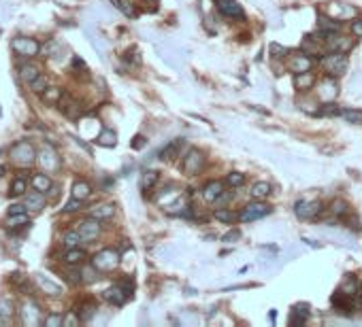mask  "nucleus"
<instances>
[{
	"label": "nucleus",
	"instance_id": "1",
	"mask_svg": "<svg viewBox=\"0 0 362 327\" xmlns=\"http://www.w3.org/2000/svg\"><path fill=\"white\" fill-rule=\"evenodd\" d=\"M36 160H39V153L34 151L32 142L19 140V142H15L13 147H11V162L17 164L19 168H28V166H32Z\"/></svg>",
	"mask_w": 362,
	"mask_h": 327
},
{
	"label": "nucleus",
	"instance_id": "2",
	"mask_svg": "<svg viewBox=\"0 0 362 327\" xmlns=\"http://www.w3.org/2000/svg\"><path fill=\"white\" fill-rule=\"evenodd\" d=\"M320 64L326 70L328 77H341L347 70V53H339V51H330V55H322Z\"/></svg>",
	"mask_w": 362,
	"mask_h": 327
},
{
	"label": "nucleus",
	"instance_id": "3",
	"mask_svg": "<svg viewBox=\"0 0 362 327\" xmlns=\"http://www.w3.org/2000/svg\"><path fill=\"white\" fill-rule=\"evenodd\" d=\"M92 265L98 272H111L119 265V251L115 249H102L92 257Z\"/></svg>",
	"mask_w": 362,
	"mask_h": 327
},
{
	"label": "nucleus",
	"instance_id": "4",
	"mask_svg": "<svg viewBox=\"0 0 362 327\" xmlns=\"http://www.w3.org/2000/svg\"><path fill=\"white\" fill-rule=\"evenodd\" d=\"M324 211V204L320 200H298L294 204V215L303 221H313L318 219Z\"/></svg>",
	"mask_w": 362,
	"mask_h": 327
},
{
	"label": "nucleus",
	"instance_id": "5",
	"mask_svg": "<svg viewBox=\"0 0 362 327\" xmlns=\"http://www.w3.org/2000/svg\"><path fill=\"white\" fill-rule=\"evenodd\" d=\"M273 209L269 206V204H264V200H253L251 204H247V206L243 209V213H239V221H256V219H262V217L271 215Z\"/></svg>",
	"mask_w": 362,
	"mask_h": 327
},
{
	"label": "nucleus",
	"instance_id": "6",
	"mask_svg": "<svg viewBox=\"0 0 362 327\" xmlns=\"http://www.w3.org/2000/svg\"><path fill=\"white\" fill-rule=\"evenodd\" d=\"M286 66H288L290 72H294V75H298V72H309L311 66H313V55H309V53H305V51L288 53Z\"/></svg>",
	"mask_w": 362,
	"mask_h": 327
},
{
	"label": "nucleus",
	"instance_id": "7",
	"mask_svg": "<svg viewBox=\"0 0 362 327\" xmlns=\"http://www.w3.org/2000/svg\"><path fill=\"white\" fill-rule=\"evenodd\" d=\"M11 49H13L17 55H23V57H34L39 55V51L43 49L39 41L34 39H26V36H17V39L11 41Z\"/></svg>",
	"mask_w": 362,
	"mask_h": 327
},
{
	"label": "nucleus",
	"instance_id": "8",
	"mask_svg": "<svg viewBox=\"0 0 362 327\" xmlns=\"http://www.w3.org/2000/svg\"><path fill=\"white\" fill-rule=\"evenodd\" d=\"M326 47H328L330 51H339V53H349L354 49V45L356 41L354 39H349V36H343L341 32H337V34H326Z\"/></svg>",
	"mask_w": 362,
	"mask_h": 327
},
{
	"label": "nucleus",
	"instance_id": "9",
	"mask_svg": "<svg viewBox=\"0 0 362 327\" xmlns=\"http://www.w3.org/2000/svg\"><path fill=\"white\" fill-rule=\"evenodd\" d=\"M202 166H204V153L200 149H190L184 157V172L188 176H194L202 170Z\"/></svg>",
	"mask_w": 362,
	"mask_h": 327
},
{
	"label": "nucleus",
	"instance_id": "10",
	"mask_svg": "<svg viewBox=\"0 0 362 327\" xmlns=\"http://www.w3.org/2000/svg\"><path fill=\"white\" fill-rule=\"evenodd\" d=\"M77 229H79V234L83 238V242H90V240H96L100 236V219H94V217H88V219H83L77 223Z\"/></svg>",
	"mask_w": 362,
	"mask_h": 327
},
{
	"label": "nucleus",
	"instance_id": "11",
	"mask_svg": "<svg viewBox=\"0 0 362 327\" xmlns=\"http://www.w3.org/2000/svg\"><path fill=\"white\" fill-rule=\"evenodd\" d=\"M39 162H41V166H43V172H56V170H60V157H58L56 149L49 147V144L41 149Z\"/></svg>",
	"mask_w": 362,
	"mask_h": 327
},
{
	"label": "nucleus",
	"instance_id": "12",
	"mask_svg": "<svg viewBox=\"0 0 362 327\" xmlns=\"http://www.w3.org/2000/svg\"><path fill=\"white\" fill-rule=\"evenodd\" d=\"M337 96H339V85H337L334 77L324 79L320 85H318V98H320L322 102H332Z\"/></svg>",
	"mask_w": 362,
	"mask_h": 327
},
{
	"label": "nucleus",
	"instance_id": "13",
	"mask_svg": "<svg viewBox=\"0 0 362 327\" xmlns=\"http://www.w3.org/2000/svg\"><path fill=\"white\" fill-rule=\"evenodd\" d=\"M217 11H220V15L224 17H230V19H243L245 13L241 5L237 0H217Z\"/></svg>",
	"mask_w": 362,
	"mask_h": 327
},
{
	"label": "nucleus",
	"instance_id": "14",
	"mask_svg": "<svg viewBox=\"0 0 362 327\" xmlns=\"http://www.w3.org/2000/svg\"><path fill=\"white\" fill-rule=\"evenodd\" d=\"M102 298L109 302V304H113V306H122V304H126V300L130 298V293H128L126 289L122 287V283H119V285L109 287L107 291L102 293Z\"/></svg>",
	"mask_w": 362,
	"mask_h": 327
},
{
	"label": "nucleus",
	"instance_id": "15",
	"mask_svg": "<svg viewBox=\"0 0 362 327\" xmlns=\"http://www.w3.org/2000/svg\"><path fill=\"white\" fill-rule=\"evenodd\" d=\"M45 202H47V193L36 191V189L23 196V204H26V209L32 213H41L45 209Z\"/></svg>",
	"mask_w": 362,
	"mask_h": 327
},
{
	"label": "nucleus",
	"instance_id": "16",
	"mask_svg": "<svg viewBox=\"0 0 362 327\" xmlns=\"http://www.w3.org/2000/svg\"><path fill=\"white\" fill-rule=\"evenodd\" d=\"M21 321L26 323V325H39V323H43V319H41V308L34 304V302H26V304L21 306Z\"/></svg>",
	"mask_w": 362,
	"mask_h": 327
},
{
	"label": "nucleus",
	"instance_id": "17",
	"mask_svg": "<svg viewBox=\"0 0 362 327\" xmlns=\"http://www.w3.org/2000/svg\"><path fill=\"white\" fill-rule=\"evenodd\" d=\"M222 193H224L222 181H209V183L202 187V200L204 202H217V198H220Z\"/></svg>",
	"mask_w": 362,
	"mask_h": 327
},
{
	"label": "nucleus",
	"instance_id": "18",
	"mask_svg": "<svg viewBox=\"0 0 362 327\" xmlns=\"http://www.w3.org/2000/svg\"><path fill=\"white\" fill-rule=\"evenodd\" d=\"M17 72H19V79H21V83H26V85H30V83L41 75V68L36 66V64H32V62H23V64L17 68Z\"/></svg>",
	"mask_w": 362,
	"mask_h": 327
},
{
	"label": "nucleus",
	"instance_id": "19",
	"mask_svg": "<svg viewBox=\"0 0 362 327\" xmlns=\"http://www.w3.org/2000/svg\"><path fill=\"white\" fill-rule=\"evenodd\" d=\"M318 26H320V32L326 36V34H337V32H341V21L339 19H334L330 15H320L318 17Z\"/></svg>",
	"mask_w": 362,
	"mask_h": 327
},
{
	"label": "nucleus",
	"instance_id": "20",
	"mask_svg": "<svg viewBox=\"0 0 362 327\" xmlns=\"http://www.w3.org/2000/svg\"><path fill=\"white\" fill-rule=\"evenodd\" d=\"M36 283H39V287L43 289V291H45L47 295H54V298L62 295V287H60L58 283H54L51 278H47L45 274H39V276H36Z\"/></svg>",
	"mask_w": 362,
	"mask_h": 327
},
{
	"label": "nucleus",
	"instance_id": "21",
	"mask_svg": "<svg viewBox=\"0 0 362 327\" xmlns=\"http://www.w3.org/2000/svg\"><path fill=\"white\" fill-rule=\"evenodd\" d=\"M313 85H316V77H313V72H298V75H294V87L298 92H307L311 90Z\"/></svg>",
	"mask_w": 362,
	"mask_h": 327
},
{
	"label": "nucleus",
	"instance_id": "22",
	"mask_svg": "<svg viewBox=\"0 0 362 327\" xmlns=\"http://www.w3.org/2000/svg\"><path fill=\"white\" fill-rule=\"evenodd\" d=\"M271 191H273L271 183H267V181H258V183L251 185L249 196H251V200H267L271 196Z\"/></svg>",
	"mask_w": 362,
	"mask_h": 327
},
{
	"label": "nucleus",
	"instance_id": "23",
	"mask_svg": "<svg viewBox=\"0 0 362 327\" xmlns=\"http://www.w3.org/2000/svg\"><path fill=\"white\" fill-rule=\"evenodd\" d=\"M88 255H86V251L83 249H79V247H75V249H66V253H64V257H62V261L66 263V265H81L83 263V259H86Z\"/></svg>",
	"mask_w": 362,
	"mask_h": 327
},
{
	"label": "nucleus",
	"instance_id": "24",
	"mask_svg": "<svg viewBox=\"0 0 362 327\" xmlns=\"http://www.w3.org/2000/svg\"><path fill=\"white\" fill-rule=\"evenodd\" d=\"M309 314H311V306L309 304H296L292 308V314H290V323H292V325H303Z\"/></svg>",
	"mask_w": 362,
	"mask_h": 327
},
{
	"label": "nucleus",
	"instance_id": "25",
	"mask_svg": "<svg viewBox=\"0 0 362 327\" xmlns=\"http://www.w3.org/2000/svg\"><path fill=\"white\" fill-rule=\"evenodd\" d=\"M113 215H115V206H113V204H96L94 209H90V217H94V219H100V221L111 219Z\"/></svg>",
	"mask_w": 362,
	"mask_h": 327
},
{
	"label": "nucleus",
	"instance_id": "26",
	"mask_svg": "<svg viewBox=\"0 0 362 327\" xmlns=\"http://www.w3.org/2000/svg\"><path fill=\"white\" fill-rule=\"evenodd\" d=\"M30 185L36 189V191H43V193H47L51 189V179H49V174L47 172H39V174H34L32 179H30Z\"/></svg>",
	"mask_w": 362,
	"mask_h": 327
},
{
	"label": "nucleus",
	"instance_id": "27",
	"mask_svg": "<svg viewBox=\"0 0 362 327\" xmlns=\"http://www.w3.org/2000/svg\"><path fill=\"white\" fill-rule=\"evenodd\" d=\"M90 196H92V185L88 181H75V185H72V198L88 200Z\"/></svg>",
	"mask_w": 362,
	"mask_h": 327
},
{
	"label": "nucleus",
	"instance_id": "28",
	"mask_svg": "<svg viewBox=\"0 0 362 327\" xmlns=\"http://www.w3.org/2000/svg\"><path fill=\"white\" fill-rule=\"evenodd\" d=\"M156 183H158V172H156V170H145L143 176H141V189H143V193H149L156 187Z\"/></svg>",
	"mask_w": 362,
	"mask_h": 327
},
{
	"label": "nucleus",
	"instance_id": "29",
	"mask_svg": "<svg viewBox=\"0 0 362 327\" xmlns=\"http://www.w3.org/2000/svg\"><path fill=\"white\" fill-rule=\"evenodd\" d=\"M81 242H83V238L79 234V229H68V232H64V236H62V245L66 249H75V247L81 245Z\"/></svg>",
	"mask_w": 362,
	"mask_h": 327
},
{
	"label": "nucleus",
	"instance_id": "30",
	"mask_svg": "<svg viewBox=\"0 0 362 327\" xmlns=\"http://www.w3.org/2000/svg\"><path fill=\"white\" fill-rule=\"evenodd\" d=\"M96 142H98L100 147H115V144H117V134H115L113 130L105 128L98 134V138H96Z\"/></svg>",
	"mask_w": 362,
	"mask_h": 327
},
{
	"label": "nucleus",
	"instance_id": "31",
	"mask_svg": "<svg viewBox=\"0 0 362 327\" xmlns=\"http://www.w3.org/2000/svg\"><path fill=\"white\" fill-rule=\"evenodd\" d=\"M341 291H343L345 295H349V298H356V295H360L358 281H356L354 276H345V281L341 283Z\"/></svg>",
	"mask_w": 362,
	"mask_h": 327
},
{
	"label": "nucleus",
	"instance_id": "32",
	"mask_svg": "<svg viewBox=\"0 0 362 327\" xmlns=\"http://www.w3.org/2000/svg\"><path fill=\"white\" fill-rule=\"evenodd\" d=\"M21 225H30V219H28V213H19V215H9L7 217V227L9 229H17Z\"/></svg>",
	"mask_w": 362,
	"mask_h": 327
},
{
	"label": "nucleus",
	"instance_id": "33",
	"mask_svg": "<svg viewBox=\"0 0 362 327\" xmlns=\"http://www.w3.org/2000/svg\"><path fill=\"white\" fill-rule=\"evenodd\" d=\"M15 314V308H13V302L7 300V298H0V319H3L5 323L13 319Z\"/></svg>",
	"mask_w": 362,
	"mask_h": 327
},
{
	"label": "nucleus",
	"instance_id": "34",
	"mask_svg": "<svg viewBox=\"0 0 362 327\" xmlns=\"http://www.w3.org/2000/svg\"><path fill=\"white\" fill-rule=\"evenodd\" d=\"M9 193H11V196H26V193H28V183H26V179H23V176H17V179L13 181V183H11Z\"/></svg>",
	"mask_w": 362,
	"mask_h": 327
},
{
	"label": "nucleus",
	"instance_id": "35",
	"mask_svg": "<svg viewBox=\"0 0 362 327\" xmlns=\"http://www.w3.org/2000/svg\"><path fill=\"white\" fill-rule=\"evenodd\" d=\"M111 3H113V7L117 11H122L126 17H137V9H135V5H132L130 0H111Z\"/></svg>",
	"mask_w": 362,
	"mask_h": 327
},
{
	"label": "nucleus",
	"instance_id": "36",
	"mask_svg": "<svg viewBox=\"0 0 362 327\" xmlns=\"http://www.w3.org/2000/svg\"><path fill=\"white\" fill-rule=\"evenodd\" d=\"M43 100L47 102V104H58L60 100H62V96H64V92L60 90V87H47L43 94Z\"/></svg>",
	"mask_w": 362,
	"mask_h": 327
},
{
	"label": "nucleus",
	"instance_id": "37",
	"mask_svg": "<svg viewBox=\"0 0 362 327\" xmlns=\"http://www.w3.org/2000/svg\"><path fill=\"white\" fill-rule=\"evenodd\" d=\"M339 117L347 124H362V111H358V108H341Z\"/></svg>",
	"mask_w": 362,
	"mask_h": 327
},
{
	"label": "nucleus",
	"instance_id": "38",
	"mask_svg": "<svg viewBox=\"0 0 362 327\" xmlns=\"http://www.w3.org/2000/svg\"><path fill=\"white\" fill-rule=\"evenodd\" d=\"M215 219L222 221V223H235V221H239V215L232 213L230 209H217L215 211Z\"/></svg>",
	"mask_w": 362,
	"mask_h": 327
},
{
	"label": "nucleus",
	"instance_id": "39",
	"mask_svg": "<svg viewBox=\"0 0 362 327\" xmlns=\"http://www.w3.org/2000/svg\"><path fill=\"white\" fill-rule=\"evenodd\" d=\"M47 87H49V79H47L43 72L30 83V92H32V94H43Z\"/></svg>",
	"mask_w": 362,
	"mask_h": 327
},
{
	"label": "nucleus",
	"instance_id": "40",
	"mask_svg": "<svg viewBox=\"0 0 362 327\" xmlns=\"http://www.w3.org/2000/svg\"><path fill=\"white\" fill-rule=\"evenodd\" d=\"M43 325L45 327H62L64 325V317H62V314H58V312H51V314H47V317L43 319Z\"/></svg>",
	"mask_w": 362,
	"mask_h": 327
},
{
	"label": "nucleus",
	"instance_id": "41",
	"mask_svg": "<svg viewBox=\"0 0 362 327\" xmlns=\"http://www.w3.org/2000/svg\"><path fill=\"white\" fill-rule=\"evenodd\" d=\"M77 314H79L81 321H90L94 314H96V306H94V304H81V308L77 310Z\"/></svg>",
	"mask_w": 362,
	"mask_h": 327
},
{
	"label": "nucleus",
	"instance_id": "42",
	"mask_svg": "<svg viewBox=\"0 0 362 327\" xmlns=\"http://www.w3.org/2000/svg\"><path fill=\"white\" fill-rule=\"evenodd\" d=\"M181 144V140H175V142H168L166 147L160 151V160H171V157L177 153V147Z\"/></svg>",
	"mask_w": 362,
	"mask_h": 327
},
{
	"label": "nucleus",
	"instance_id": "43",
	"mask_svg": "<svg viewBox=\"0 0 362 327\" xmlns=\"http://www.w3.org/2000/svg\"><path fill=\"white\" fill-rule=\"evenodd\" d=\"M330 213H332L334 217H345V215H347V204H345L343 200H334V202L330 204Z\"/></svg>",
	"mask_w": 362,
	"mask_h": 327
},
{
	"label": "nucleus",
	"instance_id": "44",
	"mask_svg": "<svg viewBox=\"0 0 362 327\" xmlns=\"http://www.w3.org/2000/svg\"><path fill=\"white\" fill-rule=\"evenodd\" d=\"M245 183V174H241V172H230L226 176V185H230V187H241Z\"/></svg>",
	"mask_w": 362,
	"mask_h": 327
},
{
	"label": "nucleus",
	"instance_id": "45",
	"mask_svg": "<svg viewBox=\"0 0 362 327\" xmlns=\"http://www.w3.org/2000/svg\"><path fill=\"white\" fill-rule=\"evenodd\" d=\"M271 53H273V57H277V60H286L290 51L286 49V47H281V45L273 43V45H271Z\"/></svg>",
	"mask_w": 362,
	"mask_h": 327
},
{
	"label": "nucleus",
	"instance_id": "46",
	"mask_svg": "<svg viewBox=\"0 0 362 327\" xmlns=\"http://www.w3.org/2000/svg\"><path fill=\"white\" fill-rule=\"evenodd\" d=\"M96 272H98V270H96V268H94V265H90V268H83V270H81V276H83V283H94V281H96V278H98V276H96Z\"/></svg>",
	"mask_w": 362,
	"mask_h": 327
},
{
	"label": "nucleus",
	"instance_id": "47",
	"mask_svg": "<svg viewBox=\"0 0 362 327\" xmlns=\"http://www.w3.org/2000/svg\"><path fill=\"white\" fill-rule=\"evenodd\" d=\"M81 204H83V200H77V198H72L68 204H66V206L62 209L64 213H75V211H79L81 209Z\"/></svg>",
	"mask_w": 362,
	"mask_h": 327
},
{
	"label": "nucleus",
	"instance_id": "48",
	"mask_svg": "<svg viewBox=\"0 0 362 327\" xmlns=\"http://www.w3.org/2000/svg\"><path fill=\"white\" fill-rule=\"evenodd\" d=\"M352 34H354V36H360V39H362V17H358V19L352 21Z\"/></svg>",
	"mask_w": 362,
	"mask_h": 327
},
{
	"label": "nucleus",
	"instance_id": "49",
	"mask_svg": "<svg viewBox=\"0 0 362 327\" xmlns=\"http://www.w3.org/2000/svg\"><path fill=\"white\" fill-rule=\"evenodd\" d=\"M19 213H28L26 204H11L9 206V215H19Z\"/></svg>",
	"mask_w": 362,
	"mask_h": 327
},
{
	"label": "nucleus",
	"instance_id": "50",
	"mask_svg": "<svg viewBox=\"0 0 362 327\" xmlns=\"http://www.w3.org/2000/svg\"><path fill=\"white\" fill-rule=\"evenodd\" d=\"M81 319H79V314H75V312H70L68 317H64V325H77Z\"/></svg>",
	"mask_w": 362,
	"mask_h": 327
},
{
	"label": "nucleus",
	"instance_id": "51",
	"mask_svg": "<svg viewBox=\"0 0 362 327\" xmlns=\"http://www.w3.org/2000/svg\"><path fill=\"white\" fill-rule=\"evenodd\" d=\"M145 144H147V140H145L143 136H135V140H132V149H143Z\"/></svg>",
	"mask_w": 362,
	"mask_h": 327
},
{
	"label": "nucleus",
	"instance_id": "52",
	"mask_svg": "<svg viewBox=\"0 0 362 327\" xmlns=\"http://www.w3.org/2000/svg\"><path fill=\"white\" fill-rule=\"evenodd\" d=\"M237 238H241V232H237V229H235V232L224 236V242H230V240H237Z\"/></svg>",
	"mask_w": 362,
	"mask_h": 327
},
{
	"label": "nucleus",
	"instance_id": "53",
	"mask_svg": "<svg viewBox=\"0 0 362 327\" xmlns=\"http://www.w3.org/2000/svg\"><path fill=\"white\" fill-rule=\"evenodd\" d=\"M5 170H7V168H5V166H0V176H3V174H5Z\"/></svg>",
	"mask_w": 362,
	"mask_h": 327
},
{
	"label": "nucleus",
	"instance_id": "54",
	"mask_svg": "<svg viewBox=\"0 0 362 327\" xmlns=\"http://www.w3.org/2000/svg\"><path fill=\"white\" fill-rule=\"evenodd\" d=\"M360 293H362V291H360Z\"/></svg>",
	"mask_w": 362,
	"mask_h": 327
}]
</instances>
